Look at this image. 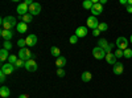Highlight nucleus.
<instances>
[{"label": "nucleus", "instance_id": "423d86ee", "mask_svg": "<svg viewBox=\"0 0 132 98\" xmlns=\"http://www.w3.org/2000/svg\"><path fill=\"white\" fill-rule=\"evenodd\" d=\"M16 12L19 13V16H24V15L29 13V7L25 3H20L16 8Z\"/></svg>", "mask_w": 132, "mask_h": 98}, {"label": "nucleus", "instance_id": "7ed1b4c3", "mask_svg": "<svg viewBox=\"0 0 132 98\" xmlns=\"http://www.w3.org/2000/svg\"><path fill=\"white\" fill-rule=\"evenodd\" d=\"M106 50L104 49H102V48H99V47H95L94 49H93V56H94V58H96V60H103V58H106Z\"/></svg>", "mask_w": 132, "mask_h": 98}, {"label": "nucleus", "instance_id": "e433bc0d", "mask_svg": "<svg viewBox=\"0 0 132 98\" xmlns=\"http://www.w3.org/2000/svg\"><path fill=\"white\" fill-rule=\"evenodd\" d=\"M127 11L129 13H132V5H127Z\"/></svg>", "mask_w": 132, "mask_h": 98}, {"label": "nucleus", "instance_id": "f03ea898", "mask_svg": "<svg viewBox=\"0 0 132 98\" xmlns=\"http://www.w3.org/2000/svg\"><path fill=\"white\" fill-rule=\"evenodd\" d=\"M33 54L32 52L29 50V48H23L19 50V58L23 60V61H28V60H32Z\"/></svg>", "mask_w": 132, "mask_h": 98}, {"label": "nucleus", "instance_id": "a19ab883", "mask_svg": "<svg viewBox=\"0 0 132 98\" xmlns=\"http://www.w3.org/2000/svg\"><path fill=\"white\" fill-rule=\"evenodd\" d=\"M129 42H131V44H132V35H131V39H129Z\"/></svg>", "mask_w": 132, "mask_h": 98}, {"label": "nucleus", "instance_id": "f257e3e1", "mask_svg": "<svg viewBox=\"0 0 132 98\" xmlns=\"http://www.w3.org/2000/svg\"><path fill=\"white\" fill-rule=\"evenodd\" d=\"M0 24H2L3 29L11 31L13 27H17V20H16V17H13V16H7V17L2 19Z\"/></svg>", "mask_w": 132, "mask_h": 98}, {"label": "nucleus", "instance_id": "4468645a", "mask_svg": "<svg viewBox=\"0 0 132 98\" xmlns=\"http://www.w3.org/2000/svg\"><path fill=\"white\" fill-rule=\"evenodd\" d=\"M123 72H124V65L122 62H116L114 65V74L120 76V74H123Z\"/></svg>", "mask_w": 132, "mask_h": 98}, {"label": "nucleus", "instance_id": "412c9836", "mask_svg": "<svg viewBox=\"0 0 132 98\" xmlns=\"http://www.w3.org/2000/svg\"><path fill=\"white\" fill-rule=\"evenodd\" d=\"M56 65H57L58 68H63L65 65H66V58H65L63 56L58 57V58H57V61H56Z\"/></svg>", "mask_w": 132, "mask_h": 98}, {"label": "nucleus", "instance_id": "c756f323", "mask_svg": "<svg viewBox=\"0 0 132 98\" xmlns=\"http://www.w3.org/2000/svg\"><path fill=\"white\" fill-rule=\"evenodd\" d=\"M17 45L20 47V49H23V48H25V45H27V41H25L24 39H20V40L17 41Z\"/></svg>", "mask_w": 132, "mask_h": 98}, {"label": "nucleus", "instance_id": "b1692460", "mask_svg": "<svg viewBox=\"0 0 132 98\" xmlns=\"http://www.w3.org/2000/svg\"><path fill=\"white\" fill-rule=\"evenodd\" d=\"M23 66H25V61H23V60H17L16 61V64H15V68L16 69H20V68H23Z\"/></svg>", "mask_w": 132, "mask_h": 98}, {"label": "nucleus", "instance_id": "72a5a7b5", "mask_svg": "<svg viewBox=\"0 0 132 98\" xmlns=\"http://www.w3.org/2000/svg\"><path fill=\"white\" fill-rule=\"evenodd\" d=\"M5 78H7V76H5L3 72H0V82L4 84V82H5Z\"/></svg>", "mask_w": 132, "mask_h": 98}, {"label": "nucleus", "instance_id": "2f4dec72", "mask_svg": "<svg viewBox=\"0 0 132 98\" xmlns=\"http://www.w3.org/2000/svg\"><path fill=\"white\" fill-rule=\"evenodd\" d=\"M65 74H66V73H65V70H63L62 68H58V69H57V76H58V77L62 78V77H65Z\"/></svg>", "mask_w": 132, "mask_h": 98}, {"label": "nucleus", "instance_id": "f704fd0d", "mask_svg": "<svg viewBox=\"0 0 132 98\" xmlns=\"http://www.w3.org/2000/svg\"><path fill=\"white\" fill-rule=\"evenodd\" d=\"M99 33H101V31H99V29H94L93 31V36H99Z\"/></svg>", "mask_w": 132, "mask_h": 98}, {"label": "nucleus", "instance_id": "39448f33", "mask_svg": "<svg viewBox=\"0 0 132 98\" xmlns=\"http://www.w3.org/2000/svg\"><path fill=\"white\" fill-rule=\"evenodd\" d=\"M86 23H87V28H91L93 31H94V29H98V27H99V21H98L96 17L93 16V15H91L90 17H87Z\"/></svg>", "mask_w": 132, "mask_h": 98}, {"label": "nucleus", "instance_id": "20e7f679", "mask_svg": "<svg viewBox=\"0 0 132 98\" xmlns=\"http://www.w3.org/2000/svg\"><path fill=\"white\" fill-rule=\"evenodd\" d=\"M116 47H118V49H122V50H126L127 49V47H128V40L126 39V37H118L116 39Z\"/></svg>", "mask_w": 132, "mask_h": 98}, {"label": "nucleus", "instance_id": "2eb2a0df", "mask_svg": "<svg viewBox=\"0 0 132 98\" xmlns=\"http://www.w3.org/2000/svg\"><path fill=\"white\" fill-rule=\"evenodd\" d=\"M106 61H107V64H110V65H115L118 61H116V57H115V54L111 52V53H107L106 54Z\"/></svg>", "mask_w": 132, "mask_h": 98}, {"label": "nucleus", "instance_id": "0eeeda50", "mask_svg": "<svg viewBox=\"0 0 132 98\" xmlns=\"http://www.w3.org/2000/svg\"><path fill=\"white\" fill-rule=\"evenodd\" d=\"M15 65H12V64H3L2 65V70L0 72H3L5 76H9V74H12L13 72H15Z\"/></svg>", "mask_w": 132, "mask_h": 98}, {"label": "nucleus", "instance_id": "393cba45", "mask_svg": "<svg viewBox=\"0 0 132 98\" xmlns=\"http://www.w3.org/2000/svg\"><path fill=\"white\" fill-rule=\"evenodd\" d=\"M114 54H115V57H116V58L124 57V50H122V49H116V50L114 52Z\"/></svg>", "mask_w": 132, "mask_h": 98}, {"label": "nucleus", "instance_id": "9d476101", "mask_svg": "<svg viewBox=\"0 0 132 98\" xmlns=\"http://www.w3.org/2000/svg\"><path fill=\"white\" fill-rule=\"evenodd\" d=\"M28 72H36L37 70V62L35 61V60H28V61H25V66H24Z\"/></svg>", "mask_w": 132, "mask_h": 98}, {"label": "nucleus", "instance_id": "6e6552de", "mask_svg": "<svg viewBox=\"0 0 132 98\" xmlns=\"http://www.w3.org/2000/svg\"><path fill=\"white\" fill-rule=\"evenodd\" d=\"M91 11V13H93V16H98V15H102L103 13V5L101 4V3H95V4H93V8L90 9Z\"/></svg>", "mask_w": 132, "mask_h": 98}, {"label": "nucleus", "instance_id": "4c0bfd02", "mask_svg": "<svg viewBox=\"0 0 132 98\" xmlns=\"http://www.w3.org/2000/svg\"><path fill=\"white\" fill-rule=\"evenodd\" d=\"M19 98H29V95H27V94H21V95H19Z\"/></svg>", "mask_w": 132, "mask_h": 98}, {"label": "nucleus", "instance_id": "473e14b6", "mask_svg": "<svg viewBox=\"0 0 132 98\" xmlns=\"http://www.w3.org/2000/svg\"><path fill=\"white\" fill-rule=\"evenodd\" d=\"M69 41H70V44H77V42H78V37H77L75 35H73V36H70Z\"/></svg>", "mask_w": 132, "mask_h": 98}, {"label": "nucleus", "instance_id": "cd10ccee", "mask_svg": "<svg viewBox=\"0 0 132 98\" xmlns=\"http://www.w3.org/2000/svg\"><path fill=\"white\" fill-rule=\"evenodd\" d=\"M17 60H19V58L15 56V54H11V56H9V58H8V64H12V65H15Z\"/></svg>", "mask_w": 132, "mask_h": 98}, {"label": "nucleus", "instance_id": "dca6fc26", "mask_svg": "<svg viewBox=\"0 0 132 98\" xmlns=\"http://www.w3.org/2000/svg\"><path fill=\"white\" fill-rule=\"evenodd\" d=\"M9 94H11V90L8 89V86L3 85L2 88H0V95L3 98H7V97H9Z\"/></svg>", "mask_w": 132, "mask_h": 98}, {"label": "nucleus", "instance_id": "bb28decb", "mask_svg": "<svg viewBox=\"0 0 132 98\" xmlns=\"http://www.w3.org/2000/svg\"><path fill=\"white\" fill-rule=\"evenodd\" d=\"M98 29L101 31V32H106V31L108 29V25H107L106 23H99V27H98Z\"/></svg>", "mask_w": 132, "mask_h": 98}, {"label": "nucleus", "instance_id": "4be33fe9", "mask_svg": "<svg viewBox=\"0 0 132 98\" xmlns=\"http://www.w3.org/2000/svg\"><path fill=\"white\" fill-rule=\"evenodd\" d=\"M20 19H21V21H23V23L28 24V23H30V21L33 20V16H32L30 13H27V15H24V16H20Z\"/></svg>", "mask_w": 132, "mask_h": 98}, {"label": "nucleus", "instance_id": "58836bf2", "mask_svg": "<svg viewBox=\"0 0 132 98\" xmlns=\"http://www.w3.org/2000/svg\"><path fill=\"white\" fill-rule=\"evenodd\" d=\"M99 3H101L102 5H104V4L107 3V0H99Z\"/></svg>", "mask_w": 132, "mask_h": 98}, {"label": "nucleus", "instance_id": "c85d7f7f", "mask_svg": "<svg viewBox=\"0 0 132 98\" xmlns=\"http://www.w3.org/2000/svg\"><path fill=\"white\" fill-rule=\"evenodd\" d=\"M124 57H126V58H132V49L127 48V49L124 50Z\"/></svg>", "mask_w": 132, "mask_h": 98}, {"label": "nucleus", "instance_id": "f3484780", "mask_svg": "<svg viewBox=\"0 0 132 98\" xmlns=\"http://www.w3.org/2000/svg\"><path fill=\"white\" fill-rule=\"evenodd\" d=\"M16 29H17L19 33H25V32L28 31V25H27L25 23H23V21H21V23H19V24H17Z\"/></svg>", "mask_w": 132, "mask_h": 98}, {"label": "nucleus", "instance_id": "6ab92c4d", "mask_svg": "<svg viewBox=\"0 0 132 98\" xmlns=\"http://www.w3.org/2000/svg\"><path fill=\"white\" fill-rule=\"evenodd\" d=\"M91 78H93V74L90 72H83L82 73V81L83 82H89V81H91Z\"/></svg>", "mask_w": 132, "mask_h": 98}, {"label": "nucleus", "instance_id": "ddd939ff", "mask_svg": "<svg viewBox=\"0 0 132 98\" xmlns=\"http://www.w3.org/2000/svg\"><path fill=\"white\" fill-rule=\"evenodd\" d=\"M25 41H27V45L30 48V47H35L36 44H37V36L36 35H29L27 39H25Z\"/></svg>", "mask_w": 132, "mask_h": 98}, {"label": "nucleus", "instance_id": "7c9ffc66", "mask_svg": "<svg viewBox=\"0 0 132 98\" xmlns=\"http://www.w3.org/2000/svg\"><path fill=\"white\" fill-rule=\"evenodd\" d=\"M3 45H4V49H7V50H11V49H12V44H11L9 41H4Z\"/></svg>", "mask_w": 132, "mask_h": 98}, {"label": "nucleus", "instance_id": "ea45409f", "mask_svg": "<svg viewBox=\"0 0 132 98\" xmlns=\"http://www.w3.org/2000/svg\"><path fill=\"white\" fill-rule=\"evenodd\" d=\"M127 5H132V0H128V4Z\"/></svg>", "mask_w": 132, "mask_h": 98}, {"label": "nucleus", "instance_id": "c9c22d12", "mask_svg": "<svg viewBox=\"0 0 132 98\" xmlns=\"http://www.w3.org/2000/svg\"><path fill=\"white\" fill-rule=\"evenodd\" d=\"M119 3H120V4H126V5H127V4H128V0H120Z\"/></svg>", "mask_w": 132, "mask_h": 98}, {"label": "nucleus", "instance_id": "9b49d317", "mask_svg": "<svg viewBox=\"0 0 132 98\" xmlns=\"http://www.w3.org/2000/svg\"><path fill=\"white\" fill-rule=\"evenodd\" d=\"M78 39H82V37H86L87 36V27H78L75 29V33H74Z\"/></svg>", "mask_w": 132, "mask_h": 98}, {"label": "nucleus", "instance_id": "f8f14e48", "mask_svg": "<svg viewBox=\"0 0 132 98\" xmlns=\"http://www.w3.org/2000/svg\"><path fill=\"white\" fill-rule=\"evenodd\" d=\"M0 36L4 39V41H11V39L13 37V32L12 31H7V29H2Z\"/></svg>", "mask_w": 132, "mask_h": 98}, {"label": "nucleus", "instance_id": "a878e982", "mask_svg": "<svg viewBox=\"0 0 132 98\" xmlns=\"http://www.w3.org/2000/svg\"><path fill=\"white\" fill-rule=\"evenodd\" d=\"M83 8L91 9L93 8V2H91V0H85V2H83Z\"/></svg>", "mask_w": 132, "mask_h": 98}, {"label": "nucleus", "instance_id": "aec40b11", "mask_svg": "<svg viewBox=\"0 0 132 98\" xmlns=\"http://www.w3.org/2000/svg\"><path fill=\"white\" fill-rule=\"evenodd\" d=\"M108 45H110V44L107 42L106 39H101V40L98 41V47H99V48H102V49H104V50L108 48Z\"/></svg>", "mask_w": 132, "mask_h": 98}, {"label": "nucleus", "instance_id": "1a4fd4ad", "mask_svg": "<svg viewBox=\"0 0 132 98\" xmlns=\"http://www.w3.org/2000/svg\"><path fill=\"white\" fill-rule=\"evenodd\" d=\"M40 12H41V5H40V3L33 2V4L29 7V13H30L32 16H36V15H38Z\"/></svg>", "mask_w": 132, "mask_h": 98}, {"label": "nucleus", "instance_id": "a211bd4d", "mask_svg": "<svg viewBox=\"0 0 132 98\" xmlns=\"http://www.w3.org/2000/svg\"><path fill=\"white\" fill-rule=\"evenodd\" d=\"M50 53H52V56H54V57H61V50H60V48L58 47H52L50 48Z\"/></svg>", "mask_w": 132, "mask_h": 98}, {"label": "nucleus", "instance_id": "5701e85b", "mask_svg": "<svg viewBox=\"0 0 132 98\" xmlns=\"http://www.w3.org/2000/svg\"><path fill=\"white\" fill-rule=\"evenodd\" d=\"M7 58H9V56H8V50L3 48L2 50H0V60H2V61L4 62Z\"/></svg>", "mask_w": 132, "mask_h": 98}]
</instances>
